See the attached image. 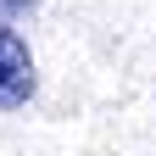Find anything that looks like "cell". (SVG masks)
<instances>
[{
	"label": "cell",
	"instance_id": "2",
	"mask_svg": "<svg viewBox=\"0 0 156 156\" xmlns=\"http://www.w3.org/2000/svg\"><path fill=\"white\" fill-rule=\"evenodd\" d=\"M23 11H34V0H0V17H23Z\"/></svg>",
	"mask_w": 156,
	"mask_h": 156
},
{
	"label": "cell",
	"instance_id": "1",
	"mask_svg": "<svg viewBox=\"0 0 156 156\" xmlns=\"http://www.w3.org/2000/svg\"><path fill=\"white\" fill-rule=\"evenodd\" d=\"M34 101V56L23 45V34L0 23V106H28Z\"/></svg>",
	"mask_w": 156,
	"mask_h": 156
}]
</instances>
